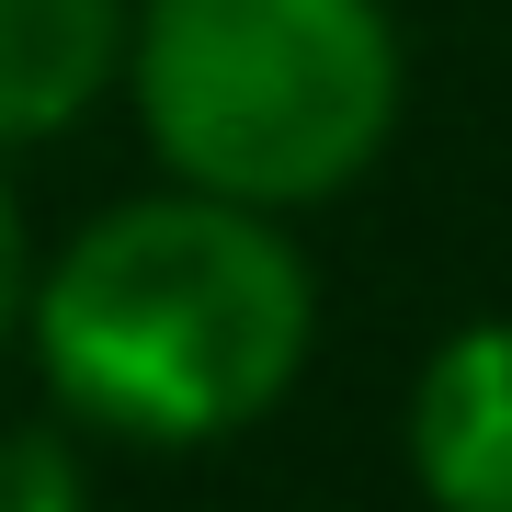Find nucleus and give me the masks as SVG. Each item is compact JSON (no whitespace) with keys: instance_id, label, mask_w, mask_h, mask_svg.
<instances>
[{"instance_id":"1","label":"nucleus","mask_w":512,"mask_h":512,"mask_svg":"<svg viewBox=\"0 0 512 512\" xmlns=\"http://www.w3.org/2000/svg\"><path fill=\"white\" fill-rule=\"evenodd\" d=\"M308 319V262L274 217L194 183L92 217L23 308L57 410L114 444H217L262 421L308 365Z\"/></svg>"},{"instance_id":"2","label":"nucleus","mask_w":512,"mask_h":512,"mask_svg":"<svg viewBox=\"0 0 512 512\" xmlns=\"http://www.w3.org/2000/svg\"><path fill=\"white\" fill-rule=\"evenodd\" d=\"M126 92L171 183L319 205L399 126V35L376 0H148Z\"/></svg>"},{"instance_id":"3","label":"nucleus","mask_w":512,"mask_h":512,"mask_svg":"<svg viewBox=\"0 0 512 512\" xmlns=\"http://www.w3.org/2000/svg\"><path fill=\"white\" fill-rule=\"evenodd\" d=\"M410 467L456 512H512V319H478L410 387Z\"/></svg>"},{"instance_id":"4","label":"nucleus","mask_w":512,"mask_h":512,"mask_svg":"<svg viewBox=\"0 0 512 512\" xmlns=\"http://www.w3.org/2000/svg\"><path fill=\"white\" fill-rule=\"evenodd\" d=\"M137 46V0H0V148L69 137Z\"/></svg>"},{"instance_id":"5","label":"nucleus","mask_w":512,"mask_h":512,"mask_svg":"<svg viewBox=\"0 0 512 512\" xmlns=\"http://www.w3.org/2000/svg\"><path fill=\"white\" fill-rule=\"evenodd\" d=\"M80 501V467L57 444H0V512H57Z\"/></svg>"},{"instance_id":"6","label":"nucleus","mask_w":512,"mask_h":512,"mask_svg":"<svg viewBox=\"0 0 512 512\" xmlns=\"http://www.w3.org/2000/svg\"><path fill=\"white\" fill-rule=\"evenodd\" d=\"M23 308H35V251H23V205L0 183V342L23 330Z\"/></svg>"}]
</instances>
